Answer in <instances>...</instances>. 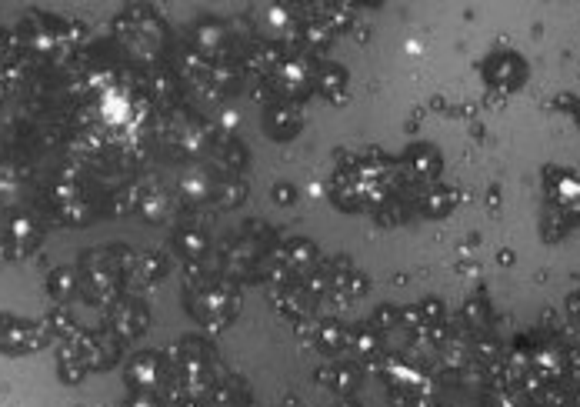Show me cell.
<instances>
[{"instance_id":"6da1fadb","label":"cell","mask_w":580,"mask_h":407,"mask_svg":"<svg viewBox=\"0 0 580 407\" xmlns=\"http://www.w3.org/2000/svg\"><path fill=\"white\" fill-rule=\"evenodd\" d=\"M80 287L90 294V301L110 304L120 291V271L114 264V257L104 251H90L80 264Z\"/></svg>"},{"instance_id":"7a4b0ae2","label":"cell","mask_w":580,"mask_h":407,"mask_svg":"<svg viewBox=\"0 0 580 407\" xmlns=\"http://www.w3.org/2000/svg\"><path fill=\"white\" fill-rule=\"evenodd\" d=\"M50 331L47 324L24 321L14 314H0V351L4 354H34L40 347H47Z\"/></svg>"},{"instance_id":"3957f363","label":"cell","mask_w":580,"mask_h":407,"mask_svg":"<svg viewBox=\"0 0 580 407\" xmlns=\"http://www.w3.org/2000/svg\"><path fill=\"white\" fill-rule=\"evenodd\" d=\"M40 224L34 221L30 214H7L4 221H0V241H4V254L7 257H20L27 251H34L40 244Z\"/></svg>"},{"instance_id":"277c9868","label":"cell","mask_w":580,"mask_h":407,"mask_svg":"<svg viewBox=\"0 0 580 407\" xmlns=\"http://www.w3.org/2000/svg\"><path fill=\"white\" fill-rule=\"evenodd\" d=\"M150 327V311L137 297H124V301L114 304L110 311V334H117L120 341H130V337H140Z\"/></svg>"},{"instance_id":"5b68a950","label":"cell","mask_w":580,"mask_h":407,"mask_svg":"<svg viewBox=\"0 0 580 407\" xmlns=\"http://www.w3.org/2000/svg\"><path fill=\"white\" fill-rule=\"evenodd\" d=\"M164 361L157 354H137L134 361L127 364V387L134 394H150L154 397L160 387H164Z\"/></svg>"},{"instance_id":"8992f818","label":"cell","mask_w":580,"mask_h":407,"mask_svg":"<svg viewBox=\"0 0 580 407\" xmlns=\"http://www.w3.org/2000/svg\"><path fill=\"white\" fill-rule=\"evenodd\" d=\"M80 351L87 357L90 371H107L120 357V337L117 334H77Z\"/></svg>"},{"instance_id":"52a82bcc","label":"cell","mask_w":580,"mask_h":407,"mask_svg":"<svg viewBox=\"0 0 580 407\" xmlns=\"http://www.w3.org/2000/svg\"><path fill=\"white\" fill-rule=\"evenodd\" d=\"M77 291H80V274L74 267H57V271H50L47 294L54 297V301H70V297H77Z\"/></svg>"},{"instance_id":"ba28073f","label":"cell","mask_w":580,"mask_h":407,"mask_svg":"<svg viewBox=\"0 0 580 407\" xmlns=\"http://www.w3.org/2000/svg\"><path fill=\"white\" fill-rule=\"evenodd\" d=\"M267 127H270V134L274 137H294L300 131V117L290 111V107H274V111L267 114Z\"/></svg>"},{"instance_id":"9c48e42d","label":"cell","mask_w":580,"mask_h":407,"mask_svg":"<svg viewBox=\"0 0 580 407\" xmlns=\"http://www.w3.org/2000/svg\"><path fill=\"white\" fill-rule=\"evenodd\" d=\"M47 331L50 337H64V341H70V337H77V324L64 307H57V311L47 314Z\"/></svg>"},{"instance_id":"30bf717a","label":"cell","mask_w":580,"mask_h":407,"mask_svg":"<svg viewBox=\"0 0 580 407\" xmlns=\"http://www.w3.org/2000/svg\"><path fill=\"white\" fill-rule=\"evenodd\" d=\"M310 77H307V71L300 64H287L284 71H280V87H284V91H290V94H300V91H307V84Z\"/></svg>"},{"instance_id":"8fae6325","label":"cell","mask_w":580,"mask_h":407,"mask_svg":"<svg viewBox=\"0 0 580 407\" xmlns=\"http://www.w3.org/2000/svg\"><path fill=\"white\" fill-rule=\"evenodd\" d=\"M177 247H180V254H184V257L197 261V257L207 251V241L200 234H194V231H180L177 234Z\"/></svg>"},{"instance_id":"7c38bea8","label":"cell","mask_w":580,"mask_h":407,"mask_svg":"<svg viewBox=\"0 0 580 407\" xmlns=\"http://www.w3.org/2000/svg\"><path fill=\"white\" fill-rule=\"evenodd\" d=\"M320 347L324 351H337V347H344V331H340V324L334 321H327V324H320Z\"/></svg>"},{"instance_id":"4fadbf2b","label":"cell","mask_w":580,"mask_h":407,"mask_svg":"<svg viewBox=\"0 0 580 407\" xmlns=\"http://www.w3.org/2000/svg\"><path fill=\"white\" fill-rule=\"evenodd\" d=\"M347 84V74L340 71V67H327L324 71V81H320V91H324L327 97H334L337 101V94H340V87Z\"/></svg>"},{"instance_id":"5bb4252c","label":"cell","mask_w":580,"mask_h":407,"mask_svg":"<svg viewBox=\"0 0 580 407\" xmlns=\"http://www.w3.org/2000/svg\"><path fill=\"white\" fill-rule=\"evenodd\" d=\"M124 407H157V401L150 394H134Z\"/></svg>"},{"instance_id":"9a60e30c","label":"cell","mask_w":580,"mask_h":407,"mask_svg":"<svg viewBox=\"0 0 580 407\" xmlns=\"http://www.w3.org/2000/svg\"><path fill=\"white\" fill-rule=\"evenodd\" d=\"M277 197H280V201H294V191H287V187L280 184V187H277Z\"/></svg>"}]
</instances>
